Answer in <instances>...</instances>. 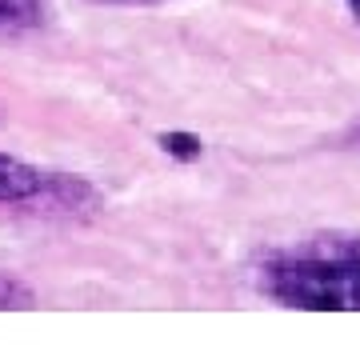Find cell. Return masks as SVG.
Returning a JSON list of instances; mask_svg holds the SVG:
<instances>
[{"label":"cell","mask_w":360,"mask_h":360,"mask_svg":"<svg viewBox=\"0 0 360 360\" xmlns=\"http://www.w3.org/2000/svg\"><path fill=\"white\" fill-rule=\"evenodd\" d=\"M257 288L281 309L360 312V232H312L269 248Z\"/></svg>","instance_id":"obj_1"},{"label":"cell","mask_w":360,"mask_h":360,"mask_svg":"<svg viewBox=\"0 0 360 360\" xmlns=\"http://www.w3.org/2000/svg\"><path fill=\"white\" fill-rule=\"evenodd\" d=\"M96 200H101L96 184L77 172H52V168H40L13 153H0V205L77 212Z\"/></svg>","instance_id":"obj_2"},{"label":"cell","mask_w":360,"mask_h":360,"mask_svg":"<svg viewBox=\"0 0 360 360\" xmlns=\"http://www.w3.org/2000/svg\"><path fill=\"white\" fill-rule=\"evenodd\" d=\"M52 0H0V37H16V32H32V28L49 25Z\"/></svg>","instance_id":"obj_3"},{"label":"cell","mask_w":360,"mask_h":360,"mask_svg":"<svg viewBox=\"0 0 360 360\" xmlns=\"http://www.w3.org/2000/svg\"><path fill=\"white\" fill-rule=\"evenodd\" d=\"M37 304H40V296L32 284L20 281L16 272H0V312H8V309L25 312V309H37Z\"/></svg>","instance_id":"obj_4"},{"label":"cell","mask_w":360,"mask_h":360,"mask_svg":"<svg viewBox=\"0 0 360 360\" xmlns=\"http://www.w3.org/2000/svg\"><path fill=\"white\" fill-rule=\"evenodd\" d=\"M156 144H160V153H168L172 160H200V153H205V141L196 136V132H180V129H172V132H160L156 136Z\"/></svg>","instance_id":"obj_5"},{"label":"cell","mask_w":360,"mask_h":360,"mask_svg":"<svg viewBox=\"0 0 360 360\" xmlns=\"http://www.w3.org/2000/svg\"><path fill=\"white\" fill-rule=\"evenodd\" d=\"M89 4H112V8H153V4H168V0H89Z\"/></svg>","instance_id":"obj_6"},{"label":"cell","mask_w":360,"mask_h":360,"mask_svg":"<svg viewBox=\"0 0 360 360\" xmlns=\"http://www.w3.org/2000/svg\"><path fill=\"white\" fill-rule=\"evenodd\" d=\"M345 8H348V16L360 25V0H345Z\"/></svg>","instance_id":"obj_7"}]
</instances>
